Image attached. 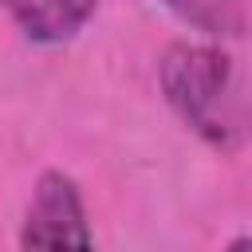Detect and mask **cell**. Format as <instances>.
Wrapping results in <instances>:
<instances>
[{"label": "cell", "mask_w": 252, "mask_h": 252, "mask_svg": "<svg viewBox=\"0 0 252 252\" xmlns=\"http://www.w3.org/2000/svg\"><path fill=\"white\" fill-rule=\"evenodd\" d=\"M158 91L173 118L213 154L236 158L248 142L240 59L217 39H173L158 59Z\"/></svg>", "instance_id": "cell-1"}, {"label": "cell", "mask_w": 252, "mask_h": 252, "mask_svg": "<svg viewBox=\"0 0 252 252\" xmlns=\"http://www.w3.org/2000/svg\"><path fill=\"white\" fill-rule=\"evenodd\" d=\"M220 252H252V240H248V236L240 232V236H232V240H228V244H224Z\"/></svg>", "instance_id": "cell-5"}, {"label": "cell", "mask_w": 252, "mask_h": 252, "mask_svg": "<svg viewBox=\"0 0 252 252\" xmlns=\"http://www.w3.org/2000/svg\"><path fill=\"white\" fill-rule=\"evenodd\" d=\"M20 252H98L83 189L67 169H43L32 181L20 217Z\"/></svg>", "instance_id": "cell-2"}, {"label": "cell", "mask_w": 252, "mask_h": 252, "mask_svg": "<svg viewBox=\"0 0 252 252\" xmlns=\"http://www.w3.org/2000/svg\"><path fill=\"white\" fill-rule=\"evenodd\" d=\"M158 4L201 39L236 43L248 32V0H158Z\"/></svg>", "instance_id": "cell-4"}, {"label": "cell", "mask_w": 252, "mask_h": 252, "mask_svg": "<svg viewBox=\"0 0 252 252\" xmlns=\"http://www.w3.org/2000/svg\"><path fill=\"white\" fill-rule=\"evenodd\" d=\"M102 0H0V12L32 47H67L75 43Z\"/></svg>", "instance_id": "cell-3"}]
</instances>
